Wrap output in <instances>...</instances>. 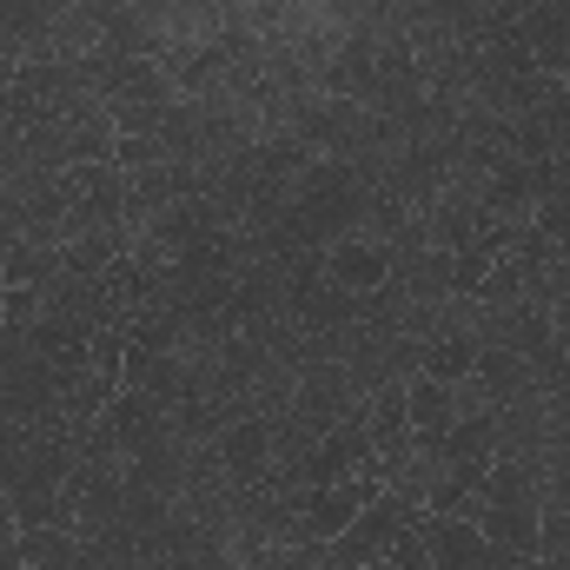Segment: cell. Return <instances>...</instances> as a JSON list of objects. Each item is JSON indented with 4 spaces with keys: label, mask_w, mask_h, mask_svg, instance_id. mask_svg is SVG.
Listing matches in <instances>:
<instances>
[{
    "label": "cell",
    "mask_w": 570,
    "mask_h": 570,
    "mask_svg": "<svg viewBox=\"0 0 570 570\" xmlns=\"http://www.w3.org/2000/svg\"><path fill=\"white\" fill-rule=\"evenodd\" d=\"M531 226L558 246V253H570V199L564 193H551V199H538V213H531Z\"/></svg>",
    "instance_id": "cell-6"
},
{
    "label": "cell",
    "mask_w": 570,
    "mask_h": 570,
    "mask_svg": "<svg viewBox=\"0 0 570 570\" xmlns=\"http://www.w3.org/2000/svg\"><path fill=\"white\" fill-rule=\"evenodd\" d=\"M7 498H13L20 531H80V511H73L67 484H33V491H7Z\"/></svg>",
    "instance_id": "cell-5"
},
{
    "label": "cell",
    "mask_w": 570,
    "mask_h": 570,
    "mask_svg": "<svg viewBox=\"0 0 570 570\" xmlns=\"http://www.w3.org/2000/svg\"><path fill=\"white\" fill-rule=\"evenodd\" d=\"M564 87H570V73H564Z\"/></svg>",
    "instance_id": "cell-8"
},
{
    "label": "cell",
    "mask_w": 570,
    "mask_h": 570,
    "mask_svg": "<svg viewBox=\"0 0 570 570\" xmlns=\"http://www.w3.org/2000/svg\"><path fill=\"white\" fill-rule=\"evenodd\" d=\"M431 570H491V544L478 531V518H419Z\"/></svg>",
    "instance_id": "cell-3"
},
{
    "label": "cell",
    "mask_w": 570,
    "mask_h": 570,
    "mask_svg": "<svg viewBox=\"0 0 570 570\" xmlns=\"http://www.w3.org/2000/svg\"><path fill=\"white\" fill-rule=\"evenodd\" d=\"M213 464H219V478L233 491L239 484H266L273 478V419L266 412H233L213 431Z\"/></svg>",
    "instance_id": "cell-1"
},
{
    "label": "cell",
    "mask_w": 570,
    "mask_h": 570,
    "mask_svg": "<svg viewBox=\"0 0 570 570\" xmlns=\"http://www.w3.org/2000/svg\"><path fill=\"white\" fill-rule=\"evenodd\" d=\"M385 564H392V570H431V558H425V538H419V524H405V531L392 538Z\"/></svg>",
    "instance_id": "cell-7"
},
{
    "label": "cell",
    "mask_w": 570,
    "mask_h": 570,
    "mask_svg": "<svg viewBox=\"0 0 570 570\" xmlns=\"http://www.w3.org/2000/svg\"><path fill=\"white\" fill-rule=\"evenodd\" d=\"M405 412H412V438H444V431L464 419V399H458V385L412 372L405 379Z\"/></svg>",
    "instance_id": "cell-4"
},
{
    "label": "cell",
    "mask_w": 570,
    "mask_h": 570,
    "mask_svg": "<svg viewBox=\"0 0 570 570\" xmlns=\"http://www.w3.org/2000/svg\"><path fill=\"white\" fill-rule=\"evenodd\" d=\"M318 273H325V285H338V292H352V298H372V292L392 285V239H379V233H345V239L325 246Z\"/></svg>",
    "instance_id": "cell-2"
}]
</instances>
